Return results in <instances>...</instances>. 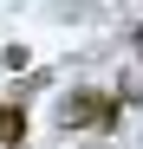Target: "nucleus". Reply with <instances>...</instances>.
Returning a JSON list of instances; mask_svg holds the SVG:
<instances>
[{
    "instance_id": "f257e3e1",
    "label": "nucleus",
    "mask_w": 143,
    "mask_h": 149,
    "mask_svg": "<svg viewBox=\"0 0 143 149\" xmlns=\"http://www.w3.org/2000/svg\"><path fill=\"white\" fill-rule=\"evenodd\" d=\"M59 123H65V130H78V123H104V97H98V91H72L65 104H59Z\"/></svg>"
},
{
    "instance_id": "f03ea898",
    "label": "nucleus",
    "mask_w": 143,
    "mask_h": 149,
    "mask_svg": "<svg viewBox=\"0 0 143 149\" xmlns=\"http://www.w3.org/2000/svg\"><path fill=\"white\" fill-rule=\"evenodd\" d=\"M0 143H7V149L26 143V110H20V104H0Z\"/></svg>"
},
{
    "instance_id": "7ed1b4c3",
    "label": "nucleus",
    "mask_w": 143,
    "mask_h": 149,
    "mask_svg": "<svg viewBox=\"0 0 143 149\" xmlns=\"http://www.w3.org/2000/svg\"><path fill=\"white\" fill-rule=\"evenodd\" d=\"M137 58H143V26H137Z\"/></svg>"
}]
</instances>
